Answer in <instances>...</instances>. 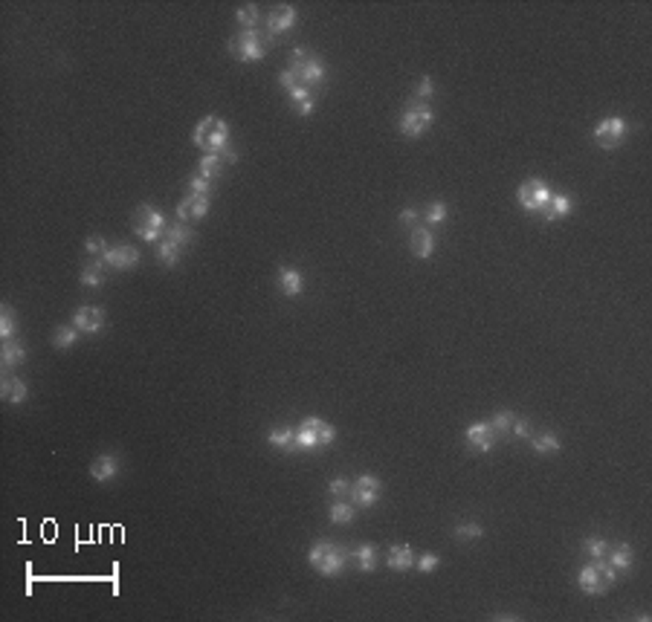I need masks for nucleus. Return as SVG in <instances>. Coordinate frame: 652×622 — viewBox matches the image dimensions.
<instances>
[{
  "instance_id": "nucleus-1",
  "label": "nucleus",
  "mask_w": 652,
  "mask_h": 622,
  "mask_svg": "<svg viewBox=\"0 0 652 622\" xmlns=\"http://www.w3.org/2000/svg\"><path fill=\"white\" fill-rule=\"evenodd\" d=\"M308 561H311V568H316L319 576L336 579V576L345 573V568H348L351 550L342 547V544H336V541L319 538V541H313V547H311V553H308Z\"/></svg>"
},
{
  "instance_id": "nucleus-2",
  "label": "nucleus",
  "mask_w": 652,
  "mask_h": 622,
  "mask_svg": "<svg viewBox=\"0 0 652 622\" xmlns=\"http://www.w3.org/2000/svg\"><path fill=\"white\" fill-rule=\"evenodd\" d=\"M615 579H618V570L612 568L606 559H594L591 565H586V568L580 570L577 585H580V591L588 593V596H600V593H606L612 585H615Z\"/></svg>"
},
{
  "instance_id": "nucleus-3",
  "label": "nucleus",
  "mask_w": 652,
  "mask_h": 622,
  "mask_svg": "<svg viewBox=\"0 0 652 622\" xmlns=\"http://www.w3.org/2000/svg\"><path fill=\"white\" fill-rule=\"evenodd\" d=\"M334 437H336V429L331 423H325L319 417H308L296 429V452H311V449H319V446H331Z\"/></svg>"
},
{
  "instance_id": "nucleus-4",
  "label": "nucleus",
  "mask_w": 652,
  "mask_h": 622,
  "mask_svg": "<svg viewBox=\"0 0 652 622\" xmlns=\"http://www.w3.org/2000/svg\"><path fill=\"white\" fill-rule=\"evenodd\" d=\"M195 145L203 148L206 153H221L223 148H229V125L218 116H206V119L195 128Z\"/></svg>"
},
{
  "instance_id": "nucleus-5",
  "label": "nucleus",
  "mask_w": 652,
  "mask_h": 622,
  "mask_svg": "<svg viewBox=\"0 0 652 622\" xmlns=\"http://www.w3.org/2000/svg\"><path fill=\"white\" fill-rule=\"evenodd\" d=\"M290 70L296 75V82L304 84V87H316L325 82V75H328V70H325V64L319 61L316 55H311L308 50H293L290 55Z\"/></svg>"
},
{
  "instance_id": "nucleus-6",
  "label": "nucleus",
  "mask_w": 652,
  "mask_h": 622,
  "mask_svg": "<svg viewBox=\"0 0 652 622\" xmlns=\"http://www.w3.org/2000/svg\"><path fill=\"white\" fill-rule=\"evenodd\" d=\"M273 38L270 35H261L258 29H244L238 32L232 41H229V50H232L235 58H241V61L246 64H253V61H261L264 52H267V44H270Z\"/></svg>"
},
{
  "instance_id": "nucleus-7",
  "label": "nucleus",
  "mask_w": 652,
  "mask_h": 622,
  "mask_svg": "<svg viewBox=\"0 0 652 622\" xmlns=\"http://www.w3.org/2000/svg\"><path fill=\"white\" fill-rule=\"evenodd\" d=\"M432 110H429V105H424V102H409L406 105V110L400 113V122H397V130L406 136V139H420L429 128H432Z\"/></svg>"
},
{
  "instance_id": "nucleus-8",
  "label": "nucleus",
  "mask_w": 652,
  "mask_h": 622,
  "mask_svg": "<svg viewBox=\"0 0 652 622\" xmlns=\"http://www.w3.org/2000/svg\"><path fill=\"white\" fill-rule=\"evenodd\" d=\"M133 232H137V238H142L145 243H160L163 241V232H165V218L163 211L154 208V206H140L137 215H133Z\"/></svg>"
},
{
  "instance_id": "nucleus-9",
  "label": "nucleus",
  "mask_w": 652,
  "mask_h": 622,
  "mask_svg": "<svg viewBox=\"0 0 652 622\" xmlns=\"http://www.w3.org/2000/svg\"><path fill=\"white\" fill-rule=\"evenodd\" d=\"M516 200H519V206H522L525 211H542L545 203L551 200V188H548L542 180L531 177V180H525V183L519 185V191H516Z\"/></svg>"
},
{
  "instance_id": "nucleus-10",
  "label": "nucleus",
  "mask_w": 652,
  "mask_h": 622,
  "mask_svg": "<svg viewBox=\"0 0 652 622\" xmlns=\"http://www.w3.org/2000/svg\"><path fill=\"white\" fill-rule=\"evenodd\" d=\"M380 478L374 475H360L354 483H351V503L357 510H369L380 501Z\"/></svg>"
},
{
  "instance_id": "nucleus-11",
  "label": "nucleus",
  "mask_w": 652,
  "mask_h": 622,
  "mask_svg": "<svg viewBox=\"0 0 652 622\" xmlns=\"http://www.w3.org/2000/svg\"><path fill=\"white\" fill-rule=\"evenodd\" d=\"M623 136H626V122L618 119V116H612V119H603L598 128H594V139H598L600 148L612 151V148H618L623 142Z\"/></svg>"
},
{
  "instance_id": "nucleus-12",
  "label": "nucleus",
  "mask_w": 652,
  "mask_h": 622,
  "mask_svg": "<svg viewBox=\"0 0 652 622\" xmlns=\"http://www.w3.org/2000/svg\"><path fill=\"white\" fill-rule=\"evenodd\" d=\"M102 261L110 266V269H133L140 264V249L137 246H128V243H119V246H108V252L102 255Z\"/></svg>"
},
{
  "instance_id": "nucleus-13",
  "label": "nucleus",
  "mask_w": 652,
  "mask_h": 622,
  "mask_svg": "<svg viewBox=\"0 0 652 622\" xmlns=\"http://www.w3.org/2000/svg\"><path fill=\"white\" fill-rule=\"evenodd\" d=\"M73 324L79 327L82 333H99V330L105 327V310L93 307V304H82L73 313Z\"/></svg>"
},
{
  "instance_id": "nucleus-14",
  "label": "nucleus",
  "mask_w": 652,
  "mask_h": 622,
  "mask_svg": "<svg viewBox=\"0 0 652 622\" xmlns=\"http://www.w3.org/2000/svg\"><path fill=\"white\" fill-rule=\"evenodd\" d=\"M209 206H212V197H200V194H188L177 203V220L186 223V220H200L206 218Z\"/></svg>"
},
{
  "instance_id": "nucleus-15",
  "label": "nucleus",
  "mask_w": 652,
  "mask_h": 622,
  "mask_svg": "<svg viewBox=\"0 0 652 622\" xmlns=\"http://www.w3.org/2000/svg\"><path fill=\"white\" fill-rule=\"evenodd\" d=\"M296 17H299V12L290 6V3H284V6H276L270 15H267V35H281V32H287V29H293L296 26Z\"/></svg>"
},
{
  "instance_id": "nucleus-16",
  "label": "nucleus",
  "mask_w": 652,
  "mask_h": 622,
  "mask_svg": "<svg viewBox=\"0 0 652 622\" xmlns=\"http://www.w3.org/2000/svg\"><path fill=\"white\" fill-rule=\"evenodd\" d=\"M119 469H122V463H119L117 455H99L90 463V478L96 483H110L113 478L119 475Z\"/></svg>"
},
{
  "instance_id": "nucleus-17",
  "label": "nucleus",
  "mask_w": 652,
  "mask_h": 622,
  "mask_svg": "<svg viewBox=\"0 0 652 622\" xmlns=\"http://www.w3.org/2000/svg\"><path fill=\"white\" fill-rule=\"evenodd\" d=\"M409 249H412L415 258L427 261L432 252H435V235H432V229H429V226H415V229H412V238H409Z\"/></svg>"
},
{
  "instance_id": "nucleus-18",
  "label": "nucleus",
  "mask_w": 652,
  "mask_h": 622,
  "mask_svg": "<svg viewBox=\"0 0 652 622\" xmlns=\"http://www.w3.org/2000/svg\"><path fill=\"white\" fill-rule=\"evenodd\" d=\"M496 432L490 429V423H473L467 429V446H473L475 452H490L496 446Z\"/></svg>"
},
{
  "instance_id": "nucleus-19",
  "label": "nucleus",
  "mask_w": 652,
  "mask_h": 622,
  "mask_svg": "<svg viewBox=\"0 0 652 622\" xmlns=\"http://www.w3.org/2000/svg\"><path fill=\"white\" fill-rule=\"evenodd\" d=\"M415 550L409 547V544H392V550H389V559H386V565L397 573H403V570H412L415 568Z\"/></svg>"
},
{
  "instance_id": "nucleus-20",
  "label": "nucleus",
  "mask_w": 652,
  "mask_h": 622,
  "mask_svg": "<svg viewBox=\"0 0 652 622\" xmlns=\"http://www.w3.org/2000/svg\"><path fill=\"white\" fill-rule=\"evenodd\" d=\"M0 397H3L6 402H12V405H21L29 397V385L24 379H17V377H3V382H0Z\"/></svg>"
},
{
  "instance_id": "nucleus-21",
  "label": "nucleus",
  "mask_w": 652,
  "mask_h": 622,
  "mask_svg": "<svg viewBox=\"0 0 652 622\" xmlns=\"http://www.w3.org/2000/svg\"><path fill=\"white\" fill-rule=\"evenodd\" d=\"M279 289H281V296H287V298L299 296L302 289H304V275H302L299 269H293V266H284L279 272Z\"/></svg>"
},
{
  "instance_id": "nucleus-22",
  "label": "nucleus",
  "mask_w": 652,
  "mask_h": 622,
  "mask_svg": "<svg viewBox=\"0 0 652 622\" xmlns=\"http://www.w3.org/2000/svg\"><path fill=\"white\" fill-rule=\"evenodd\" d=\"M568 211H571V197H568V194H551V200L542 208V218H545V223H557V220H563L568 215Z\"/></svg>"
},
{
  "instance_id": "nucleus-23",
  "label": "nucleus",
  "mask_w": 652,
  "mask_h": 622,
  "mask_svg": "<svg viewBox=\"0 0 652 622\" xmlns=\"http://www.w3.org/2000/svg\"><path fill=\"white\" fill-rule=\"evenodd\" d=\"M606 556H609V565L615 568V570H629L632 565H635V550H632L626 541L615 544V547H609Z\"/></svg>"
},
{
  "instance_id": "nucleus-24",
  "label": "nucleus",
  "mask_w": 652,
  "mask_h": 622,
  "mask_svg": "<svg viewBox=\"0 0 652 622\" xmlns=\"http://www.w3.org/2000/svg\"><path fill=\"white\" fill-rule=\"evenodd\" d=\"M267 440L281 452H290V455L296 452V429H290V425H276V429L267 434Z\"/></svg>"
},
{
  "instance_id": "nucleus-25",
  "label": "nucleus",
  "mask_w": 652,
  "mask_h": 622,
  "mask_svg": "<svg viewBox=\"0 0 652 622\" xmlns=\"http://www.w3.org/2000/svg\"><path fill=\"white\" fill-rule=\"evenodd\" d=\"M290 93V99H293V107H296V113L299 116H311L313 113V107H316V99H313V93H311V87H304V84H296L293 90H287Z\"/></svg>"
},
{
  "instance_id": "nucleus-26",
  "label": "nucleus",
  "mask_w": 652,
  "mask_h": 622,
  "mask_svg": "<svg viewBox=\"0 0 652 622\" xmlns=\"http://www.w3.org/2000/svg\"><path fill=\"white\" fill-rule=\"evenodd\" d=\"M105 272H108V264H105L102 258H96V261H90V264L82 266L79 281H82L84 287H99V284H105Z\"/></svg>"
},
{
  "instance_id": "nucleus-27",
  "label": "nucleus",
  "mask_w": 652,
  "mask_h": 622,
  "mask_svg": "<svg viewBox=\"0 0 652 622\" xmlns=\"http://www.w3.org/2000/svg\"><path fill=\"white\" fill-rule=\"evenodd\" d=\"M0 362H3L6 371H12V367H17V365H24V362H27V347L17 344L15 339L3 342V354H0Z\"/></svg>"
},
{
  "instance_id": "nucleus-28",
  "label": "nucleus",
  "mask_w": 652,
  "mask_h": 622,
  "mask_svg": "<svg viewBox=\"0 0 652 622\" xmlns=\"http://www.w3.org/2000/svg\"><path fill=\"white\" fill-rule=\"evenodd\" d=\"M351 559L357 561V570L360 573H371L377 568V547H374V544H360V547L351 553Z\"/></svg>"
},
{
  "instance_id": "nucleus-29",
  "label": "nucleus",
  "mask_w": 652,
  "mask_h": 622,
  "mask_svg": "<svg viewBox=\"0 0 652 622\" xmlns=\"http://www.w3.org/2000/svg\"><path fill=\"white\" fill-rule=\"evenodd\" d=\"M163 238H165V241H171L175 246H180V249H183V246H188L191 241H195V232H191L186 223H180V220H177V223H168V226H165Z\"/></svg>"
},
{
  "instance_id": "nucleus-30",
  "label": "nucleus",
  "mask_w": 652,
  "mask_h": 622,
  "mask_svg": "<svg viewBox=\"0 0 652 622\" xmlns=\"http://www.w3.org/2000/svg\"><path fill=\"white\" fill-rule=\"evenodd\" d=\"M563 449V443L557 434H551V432H540L533 437V452L536 455H557Z\"/></svg>"
},
{
  "instance_id": "nucleus-31",
  "label": "nucleus",
  "mask_w": 652,
  "mask_h": 622,
  "mask_svg": "<svg viewBox=\"0 0 652 622\" xmlns=\"http://www.w3.org/2000/svg\"><path fill=\"white\" fill-rule=\"evenodd\" d=\"M79 333H82V330L75 327V324H61L59 330H55L52 344L59 347V351H67V347H73L75 342H79Z\"/></svg>"
},
{
  "instance_id": "nucleus-32",
  "label": "nucleus",
  "mask_w": 652,
  "mask_h": 622,
  "mask_svg": "<svg viewBox=\"0 0 652 622\" xmlns=\"http://www.w3.org/2000/svg\"><path fill=\"white\" fill-rule=\"evenodd\" d=\"M223 165L226 162L218 157V153H206V157L200 160V165H198V174H200V177H206V180H215V177H221Z\"/></svg>"
},
{
  "instance_id": "nucleus-33",
  "label": "nucleus",
  "mask_w": 652,
  "mask_h": 622,
  "mask_svg": "<svg viewBox=\"0 0 652 622\" xmlns=\"http://www.w3.org/2000/svg\"><path fill=\"white\" fill-rule=\"evenodd\" d=\"M15 330H17V319H15V310L9 304L0 307V336H3V342L15 339Z\"/></svg>"
},
{
  "instance_id": "nucleus-34",
  "label": "nucleus",
  "mask_w": 652,
  "mask_h": 622,
  "mask_svg": "<svg viewBox=\"0 0 652 622\" xmlns=\"http://www.w3.org/2000/svg\"><path fill=\"white\" fill-rule=\"evenodd\" d=\"M354 515H357L354 503H348V501H334L331 503V521L334 524H348V521H354Z\"/></svg>"
},
{
  "instance_id": "nucleus-35",
  "label": "nucleus",
  "mask_w": 652,
  "mask_h": 622,
  "mask_svg": "<svg viewBox=\"0 0 652 622\" xmlns=\"http://www.w3.org/2000/svg\"><path fill=\"white\" fill-rule=\"evenodd\" d=\"M484 536V527L478 521H461L455 527V538H461V541H475V538H482Z\"/></svg>"
},
{
  "instance_id": "nucleus-36",
  "label": "nucleus",
  "mask_w": 652,
  "mask_h": 622,
  "mask_svg": "<svg viewBox=\"0 0 652 622\" xmlns=\"http://www.w3.org/2000/svg\"><path fill=\"white\" fill-rule=\"evenodd\" d=\"M583 550H586L591 559H606V553H609V541H606V538H600V536H588V538H583Z\"/></svg>"
},
{
  "instance_id": "nucleus-37",
  "label": "nucleus",
  "mask_w": 652,
  "mask_h": 622,
  "mask_svg": "<svg viewBox=\"0 0 652 622\" xmlns=\"http://www.w3.org/2000/svg\"><path fill=\"white\" fill-rule=\"evenodd\" d=\"M157 258L165 264V266H175L177 261H180V246H175V243H171V241H160L157 243Z\"/></svg>"
},
{
  "instance_id": "nucleus-38",
  "label": "nucleus",
  "mask_w": 652,
  "mask_h": 622,
  "mask_svg": "<svg viewBox=\"0 0 652 622\" xmlns=\"http://www.w3.org/2000/svg\"><path fill=\"white\" fill-rule=\"evenodd\" d=\"M235 21H238L244 29H258L261 15H258V9H255V6H241V9L235 12Z\"/></svg>"
},
{
  "instance_id": "nucleus-39",
  "label": "nucleus",
  "mask_w": 652,
  "mask_h": 622,
  "mask_svg": "<svg viewBox=\"0 0 652 622\" xmlns=\"http://www.w3.org/2000/svg\"><path fill=\"white\" fill-rule=\"evenodd\" d=\"M490 429L496 432V437H505V434H510V429H513V414H507V411H498V414H493V420H490Z\"/></svg>"
},
{
  "instance_id": "nucleus-40",
  "label": "nucleus",
  "mask_w": 652,
  "mask_h": 622,
  "mask_svg": "<svg viewBox=\"0 0 652 622\" xmlns=\"http://www.w3.org/2000/svg\"><path fill=\"white\" fill-rule=\"evenodd\" d=\"M188 194H200V197H212V180H206V177H191L188 185H186Z\"/></svg>"
},
{
  "instance_id": "nucleus-41",
  "label": "nucleus",
  "mask_w": 652,
  "mask_h": 622,
  "mask_svg": "<svg viewBox=\"0 0 652 622\" xmlns=\"http://www.w3.org/2000/svg\"><path fill=\"white\" fill-rule=\"evenodd\" d=\"M432 93H435L432 79H429V75H420L417 84H415V102H424L427 105V99H432Z\"/></svg>"
},
{
  "instance_id": "nucleus-42",
  "label": "nucleus",
  "mask_w": 652,
  "mask_h": 622,
  "mask_svg": "<svg viewBox=\"0 0 652 622\" xmlns=\"http://www.w3.org/2000/svg\"><path fill=\"white\" fill-rule=\"evenodd\" d=\"M447 215H450L447 203H432V206L427 208V223H429V226H438V223L447 220Z\"/></svg>"
},
{
  "instance_id": "nucleus-43",
  "label": "nucleus",
  "mask_w": 652,
  "mask_h": 622,
  "mask_svg": "<svg viewBox=\"0 0 652 622\" xmlns=\"http://www.w3.org/2000/svg\"><path fill=\"white\" fill-rule=\"evenodd\" d=\"M438 565H440V556H438V553H424V556L415 559V568H417L420 573H432Z\"/></svg>"
},
{
  "instance_id": "nucleus-44",
  "label": "nucleus",
  "mask_w": 652,
  "mask_h": 622,
  "mask_svg": "<svg viewBox=\"0 0 652 622\" xmlns=\"http://www.w3.org/2000/svg\"><path fill=\"white\" fill-rule=\"evenodd\" d=\"M328 492L334 498H351V480H345V478H334L328 483Z\"/></svg>"
},
{
  "instance_id": "nucleus-45",
  "label": "nucleus",
  "mask_w": 652,
  "mask_h": 622,
  "mask_svg": "<svg viewBox=\"0 0 652 622\" xmlns=\"http://www.w3.org/2000/svg\"><path fill=\"white\" fill-rule=\"evenodd\" d=\"M84 249L90 252V255H105V252H108V243H105V238H99V235H90V238L84 241Z\"/></svg>"
},
{
  "instance_id": "nucleus-46",
  "label": "nucleus",
  "mask_w": 652,
  "mask_h": 622,
  "mask_svg": "<svg viewBox=\"0 0 652 622\" xmlns=\"http://www.w3.org/2000/svg\"><path fill=\"white\" fill-rule=\"evenodd\" d=\"M510 434H516V437H531V423H528V420H522V417H513V429H510Z\"/></svg>"
},
{
  "instance_id": "nucleus-47",
  "label": "nucleus",
  "mask_w": 652,
  "mask_h": 622,
  "mask_svg": "<svg viewBox=\"0 0 652 622\" xmlns=\"http://www.w3.org/2000/svg\"><path fill=\"white\" fill-rule=\"evenodd\" d=\"M279 84H281L284 90H293L299 82H296V75H293L290 70H284V73H279Z\"/></svg>"
},
{
  "instance_id": "nucleus-48",
  "label": "nucleus",
  "mask_w": 652,
  "mask_h": 622,
  "mask_svg": "<svg viewBox=\"0 0 652 622\" xmlns=\"http://www.w3.org/2000/svg\"><path fill=\"white\" fill-rule=\"evenodd\" d=\"M415 220H417V211L415 208H403V211H400V223H403V226L415 229Z\"/></svg>"
},
{
  "instance_id": "nucleus-49",
  "label": "nucleus",
  "mask_w": 652,
  "mask_h": 622,
  "mask_svg": "<svg viewBox=\"0 0 652 622\" xmlns=\"http://www.w3.org/2000/svg\"><path fill=\"white\" fill-rule=\"evenodd\" d=\"M218 157H221L223 162H229V165H235V162H238V153H235L232 148H223V151L218 153Z\"/></svg>"
}]
</instances>
